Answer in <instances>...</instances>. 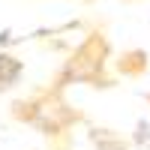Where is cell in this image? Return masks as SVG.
Returning <instances> with one entry per match:
<instances>
[{"mask_svg":"<svg viewBox=\"0 0 150 150\" xmlns=\"http://www.w3.org/2000/svg\"><path fill=\"white\" fill-rule=\"evenodd\" d=\"M21 75V63L9 54H0V90H9Z\"/></svg>","mask_w":150,"mask_h":150,"instance_id":"1","label":"cell"}]
</instances>
